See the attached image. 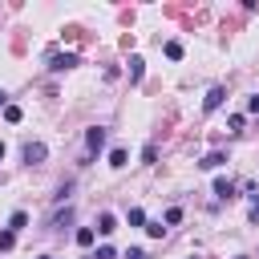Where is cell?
Returning a JSON list of instances; mask_svg holds the SVG:
<instances>
[{
  "instance_id": "obj_21",
  "label": "cell",
  "mask_w": 259,
  "mask_h": 259,
  "mask_svg": "<svg viewBox=\"0 0 259 259\" xmlns=\"http://www.w3.org/2000/svg\"><path fill=\"white\" fill-rule=\"evenodd\" d=\"M0 105H8V93H4V89H0Z\"/></svg>"
},
{
  "instance_id": "obj_5",
  "label": "cell",
  "mask_w": 259,
  "mask_h": 259,
  "mask_svg": "<svg viewBox=\"0 0 259 259\" xmlns=\"http://www.w3.org/2000/svg\"><path fill=\"white\" fill-rule=\"evenodd\" d=\"M214 194H219L223 202H231V198H235V182H231V178H214Z\"/></svg>"
},
{
  "instance_id": "obj_14",
  "label": "cell",
  "mask_w": 259,
  "mask_h": 259,
  "mask_svg": "<svg viewBox=\"0 0 259 259\" xmlns=\"http://www.w3.org/2000/svg\"><path fill=\"white\" fill-rule=\"evenodd\" d=\"M166 57L178 61V57H182V45H178V40H166Z\"/></svg>"
},
{
  "instance_id": "obj_10",
  "label": "cell",
  "mask_w": 259,
  "mask_h": 259,
  "mask_svg": "<svg viewBox=\"0 0 259 259\" xmlns=\"http://www.w3.org/2000/svg\"><path fill=\"white\" fill-rule=\"evenodd\" d=\"M125 158H130V154H125L121 146H113V150H109V166H125Z\"/></svg>"
},
{
  "instance_id": "obj_8",
  "label": "cell",
  "mask_w": 259,
  "mask_h": 259,
  "mask_svg": "<svg viewBox=\"0 0 259 259\" xmlns=\"http://www.w3.org/2000/svg\"><path fill=\"white\" fill-rule=\"evenodd\" d=\"M142 73H146V61L142 57H130V81H142Z\"/></svg>"
},
{
  "instance_id": "obj_13",
  "label": "cell",
  "mask_w": 259,
  "mask_h": 259,
  "mask_svg": "<svg viewBox=\"0 0 259 259\" xmlns=\"http://www.w3.org/2000/svg\"><path fill=\"white\" fill-rule=\"evenodd\" d=\"M89 243H93V227H81L77 231V247H89Z\"/></svg>"
},
{
  "instance_id": "obj_1",
  "label": "cell",
  "mask_w": 259,
  "mask_h": 259,
  "mask_svg": "<svg viewBox=\"0 0 259 259\" xmlns=\"http://www.w3.org/2000/svg\"><path fill=\"white\" fill-rule=\"evenodd\" d=\"M85 146H89V154L97 158V154L105 150V125H93V130L85 134Z\"/></svg>"
},
{
  "instance_id": "obj_7",
  "label": "cell",
  "mask_w": 259,
  "mask_h": 259,
  "mask_svg": "<svg viewBox=\"0 0 259 259\" xmlns=\"http://www.w3.org/2000/svg\"><path fill=\"white\" fill-rule=\"evenodd\" d=\"M97 231H101V235H113V231H117V214H109V210L97 214Z\"/></svg>"
},
{
  "instance_id": "obj_9",
  "label": "cell",
  "mask_w": 259,
  "mask_h": 259,
  "mask_svg": "<svg viewBox=\"0 0 259 259\" xmlns=\"http://www.w3.org/2000/svg\"><path fill=\"white\" fill-rule=\"evenodd\" d=\"M24 223H28V214H24V210H12V219H8V231L16 235V231H20Z\"/></svg>"
},
{
  "instance_id": "obj_24",
  "label": "cell",
  "mask_w": 259,
  "mask_h": 259,
  "mask_svg": "<svg viewBox=\"0 0 259 259\" xmlns=\"http://www.w3.org/2000/svg\"><path fill=\"white\" fill-rule=\"evenodd\" d=\"M40 259H45V255H40Z\"/></svg>"
},
{
  "instance_id": "obj_11",
  "label": "cell",
  "mask_w": 259,
  "mask_h": 259,
  "mask_svg": "<svg viewBox=\"0 0 259 259\" xmlns=\"http://www.w3.org/2000/svg\"><path fill=\"white\" fill-rule=\"evenodd\" d=\"M20 117H24V113H20V105H4V121H12V125H16Z\"/></svg>"
},
{
  "instance_id": "obj_2",
  "label": "cell",
  "mask_w": 259,
  "mask_h": 259,
  "mask_svg": "<svg viewBox=\"0 0 259 259\" xmlns=\"http://www.w3.org/2000/svg\"><path fill=\"white\" fill-rule=\"evenodd\" d=\"M45 158H49V146H45V142H28V146H24V162H28V166H36V162H45Z\"/></svg>"
},
{
  "instance_id": "obj_17",
  "label": "cell",
  "mask_w": 259,
  "mask_h": 259,
  "mask_svg": "<svg viewBox=\"0 0 259 259\" xmlns=\"http://www.w3.org/2000/svg\"><path fill=\"white\" fill-rule=\"evenodd\" d=\"M166 223H170V227L182 223V206H170V210H166Z\"/></svg>"
},
{
  "instance_id": "obj_4",
  "label": "cell",
  "mask_w": 259,
  "mask_h": 259,
  "mask_svg": "<svg viewBox=\"0 0 259 259\" xmlns=\"http://www.w3.org/2000/svg\"><path fill=\"white\" fill-rule=\"evenodd\" d=\"M73 65H77V53H53L49 57V69H57V73L61 69H73Z\"/></svg>"
},
{
  "instance_id": "obj_22",
  "label": "cell",
  "mask_w": 259,
  "mask_h": 259,
  "mask_svg": "<svg viewBox=\"0 0 259 259\" xmlns=\"http://www.w3.org/2000/svg\"><path fill=\"white\" fill-rule=\"evenodd\" d=\"M0 158H4V142H0Z\"/></svg>"
},
{
  "instance_id": "obj_19",
  "label": "cell",
  "mask_w": 259,
  "mask_h": 259,
  "mask_svg": "<svg viewBox=\"0 0 259 259\" xmlns=\"http://www.w3.org/2000/svg\"><path fill=\"white\" fill-rule=\"evenodd\" d=\"M247 113H259V93H255V97H247Z\"/></svg>"
},
{
  "instance_id": "obj_16",
  "label": "cell",
  "mask_w": 259,
  "mask_h": 259,
  "mask_svg": "<svg viewBox=\"0 0 259 259\" xmlns=\"http://www.w3.org/2000/svg\"><path fill=\"white\" fill-rule=\"evenodd\" d=\"M12 243H16V235L12 231H0V251H12Z\"/></svg>"
},
{
  "instance_id": "obj_12",
  "label": "cell",
  "mask_w": 259,
  "mask_h": 259,
  "mask_svg": "<svg viewBox=\"0 0 259 259\" xmlns=\"http://www.w3.org/2000/svg\"><path fill=\"white\" fill-rule=\"evenodd\" d=\"M130 227H146V210H142V206L130 210Z\"/></svg>"
},
{
  "instance_id": "obj_23",
  "label": "cell",
  "mask_w": 259,
  "mask_h": 259,
  "mask_svg": "<svg viewBox=\"0 0 259 259\" xmlns=\"http://www.w3.org/2000/svg\"><path fill=\"white\" fill-rule=\"evenodd\" d=\"M239 259H247V255H239Z\"/></svg>"
},
{
  "instance_id": "obj_20",
  "label": "cell",
  "mask_w": 259,
  "mask_h": 259,
  "mask_svg": "<svg viewBox=\"0 0 259 259\" xmlns=\"http://www.w3.org/2000/svg\"><path fill=\"white\" fill-rule=\"evenodd\" d=\"M130 259H150V255L146 251H130Z\"/></svg>"
},
{
  "instance_id": "obj_3",
  "label": "cell",
  "mask_w": 259,
  "mask_h": 259,
  "mask_svg": "<svg viewBox=\"0 0 259 259\" xmlns=\"http://www.w3.org/2000/svg\"><path fill=\"white\" fill-rule=\"evenodd\" d=\"M223 101H227V89H223V85H214V89H210V93L202 97V109H206V113H214V109H219Z\"/></svg>"
},
{
  "instance_id": "obj_6",
  "label": "cell",
  "mask_w": 259,
  "mask_h": 259,
  "mask_svg": "<svg viewBox=\"0 0 259 259\" xmlns=\"http://www.w3.org/2000/svg\"><path fill=\"white\" fill-rule=\"evenodd\" d=\"M223 162H227V154H223V150H210V154H206V158H202L198 166H202V170H219Z\"/></svg>"
},
{
  "instance_id": "obj_18",
  "label": "cell",
  "mask_w": 259,
  "mask_h": 259,
  "mask_svg": "<svg viewBox=\"0 0 259 259\" xmlns=\"http://www.w3.org/2000/svg\"><path fill=\"white\" fill-rule=\"evenodd\" d=\"M93 259H117V251L105 243V247H97V255H93Z\"/></svg>"
},
{
  "instance_id": "obj_15",
  "label": "cell",
  "mask_w": 259,
  "mask_h": 259,
  "mask_svg": "<svg viewBox=\"0 0 259 259\" xmlns=\"http://www.w3.org/2000/svg\"><path fill=\"white\" fill-rule=\"evenodd\" d=\"M243 121H247L243 113H231V117H227V130H235V134H239V130H243Z\"/></svg>"
}]
</instances>
